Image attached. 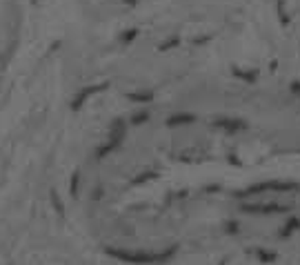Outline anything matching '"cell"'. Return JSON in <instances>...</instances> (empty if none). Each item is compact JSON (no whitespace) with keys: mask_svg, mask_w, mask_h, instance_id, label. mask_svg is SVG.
<instances>
[{"mask_svg":"<svg viewBox=\"0 0 300 265\" xmlns=\"http://www.w3.org/2000/svg\"><path fill=\"white\" fill-rule=\"evenodd\" d=\"M76 194H78V174L71 176V196L76 198Z\"/></svg>","mask_w":300,"mask_h":265,"instance_id":"cell-2","label":"cell"},{"mask_svg":"<svg viewBox=\"0 0 300 265\" xmlns=\"http://www.w3.org/2000/svg\"><path fill=\"white\" fill-rule=\"evenodd\" d=\"M91 91H96L94 87H87V89H84V91H80V94L76 96V98H74V103H71V105H74V109H80V105H83V103L87 101V96H89Z\"/></svg>","mask_w":300,"mask_h":265,"instance_id":"cell-1","label":"cell"}]
</instances>
